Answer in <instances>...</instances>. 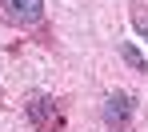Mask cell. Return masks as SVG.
<instances>
[{
	"mask_svg": "<svg viewBox=\"0 0 148 132\" xmlns=\"http://www.w3.org/2000/svg\"><path fill=\"white\" fill-rule=\"evenodd\" d=\"M132 108H136V100H132L128 92H112V96L104 100V124H108L112 132H128Z\"/></svg>",
	"mask_w": 148,
	"mask_h": 132,
	"instance_id": "cell-2",
	"label": "cell"
},
{
	"mask_svg": "<svg viewBox=\"0 0 148 132\" xmlns=\"http://www.w3.org/2000/svg\"><path fill=\"white\" fill-rule=\"evenodd\" d=\"M120 56H124V60H128V64H132V68H140V72H148V64H144V56L136 52V48H132V44H120Z\"/></svg>",
	"mask_w": 148,
	"mask_h": 132,
	"instance_id": "cell-4",
	"label": "cell"
},
{
	"mask_svg": "<svg viewBox=\"0 0 148 132\" xmlns=\"http://www.w3.org/2000/svg\"><path fill=\"white\" fill-rule=\"evenodd\" d=\"M28 116H32V124H36L40 132H60V116L52 112V100L40 96V92L28 100Z\"/></svg>",
	"mask_w": 148,
	"mask_h": 132,
	"instance_id": "cell-3",
	"label": "cell"
},
{
	"mask_svg": "<svg viewBox=\"0 0 148 132\" xmlns=\"http://www.w3.org/2000/svg\"><path fill=\"white\" fill-rule=\"evenodd\" d=\"M132 24H136V32L148 40V12H144V8H132Z\"/></svg>",
	"mask_w": 148,
	"mask_h": 132,
	"instance_id": "cell-5",
	"label": "cell"
},
{
	"mask_svg": "<svg viewBox=\"0 0 148 132\" xmlns=\"http://www.w3.org/2000/svg\"><path fill=\"white\" fill-rule=\"evenodd\" d=\"M44 16V0H0V20L12 28H32Z\"/></svg>",
	"mask_w": 148,
	"mask_h": 132,
	"instance_id": "cell-1",
	"label": "cell"
}]
</instances>
